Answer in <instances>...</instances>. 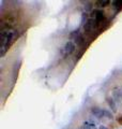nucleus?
Segmentation results:
<instances>
[{"instance_id":"nucleus-1","label":"nucleus","mask_w":122,"mask_h":129,"mask_svg":"<svg viewBox=\"0 0 122 129\" xmlns=\"http://www.w3.org/2000/svg\"><path fill=\"white\" fill-rule=\"evenodd\" d=\"M17 32L13 29H1L0 31V38H1V56H5L10 46L15 42L17 39Z\"/></svg>"},{"instance_id":"nucleus-2","label":"nucleus","mask_w":122,"mask_h":129,"mask_svg":"<svg viewBox=\"0 0 122 129\" xmlns=\"http://www.w3.org/2000/svg\"><path fill=\"white\" fill-rule=\"evenodd\" d=\"M75 47H76V45L72 41H68L66 44H64V46L62 48V55L64 56V57H66V56L72 55L75 51Z\"/></svg>"},{"instance_id":"nucleus-3","label":"nucleus","mask_w":122,"mask_h":129,"mask_svg":"<svg viewBox=\"0 0 122 129\" xmlns=\"http://www.w3.org/2000/svg\"><path fill=\"white\" fill-rule=\"evenodd\" d=\"M100 26V24L97 23L94 18H91V19H89V21H87L86 23H85V25H84V29L86 32H91L95 29L96 27H99Z\"/></svg>"},{"instance_id":"nucleus-4","label":"nucleus","mask_w":122,"mask_h":129,"mask_svg":"<svg viewBox=\"0 0 122 129\" xmlns=\"http://www.w3.org/2000/svg\"><path fill=\"white\" fill-rule=\"evenodd\" d=\"M112 98L118 103H122V88L116 87L112 91Z\"/></svg>"},{"instance_id":"nucleus-5","label":"nucleus","mask_w":122,"mask_h":129,"mask_svg":"<svg viewBox=\"0 0 122 129\" xmlns=\"http://www.w3.org/2000/svg\"><path fill=\"white\" fill-rule=\"evenodd\" d=\"M91 114L96 118H102L104 117V110H102V109L97 107H93L91 109Z\"/></svg>"},{"instance_id":"nucleus-6","label":"nucleus","mask_w":122,"mask_h":129,"mask_svg":"<svg viewBox=\"0 0 122 129\" xmlns=\"http://www.w3.org/2000/svg\"><path fill=\"white\" fill-rule=\"evenodd\" d=\"M92 16H93V18H94L97 23L101 24L102 22H103V19H104V12L101 11V10H96V11L93 12Z\"/></svg>"},{"instance_id":"nucleus-7","label":"nucleus","mask_w":122,"mask_h":129,"mask_svg":"<svg viewBox=\"0 0 122 129\" xmlns=\"http://www.w3.org/2000/svg\"><path fill=\"white\" fill-rule=\"evenodd\" d=\"M107 103H108V106L109 108H110V110L112 112H117V103L115 101V99L111 98V97H107Z\"/></svg>"},{"instance_id":"nucleus-8","label":"nucleus","mask_w":122,"mask_h":129,"mask_svg":"<svg viewBox=\"0 0 122 129\" xmlns=\"http://www.w3.org/2000/svg\"><path fill=\"white\" fill-rule=\"evenodd\" d=\"M81 129H95V125L94 123H91V122H84Z\"/></svg>"},{"instance_id":"nucleus-9","label":"nucleus","mask_w":122,"mask_h":129,"mask_svg":"<svg viewBox=\"0 0 122 129\" xmlns=\"http://www.w3.org/2000/svg\"><path fill=\"white\" fill-rule=\"evenodd\" d=\"M109 3H110V1H108V0H99V1H96V6L104 8V7H107Z\"/></svg>"},{"instance_id":"nucleus-10","label":"nucleus","mask_w":122,"mask_h":129,"mask_svg":"<svg viewBox=\"0 0 122 129\" xmlns=\"http://www.w3.org/2000/svg\"><path fill=\"white\" fill-rule=\"evenodd\" d=\"M112 7L117 10H120V8H122V1H119V0L112 1Z\"/></svg>"},{"instance_id":"nucleus-11","label":"nucleus","mask_w":122,"mask_h":129,"mask_svg":"<svg viewBox=\"0 0 122 129\" xmlns=\"http://www.w3.org/2000/svg\"><path fill=\"white\" fill-rule=\"evenodd\" d=\"M104 116L107 118H112V114L109 111H106V110H104Z\"/></svg>"},{"instance_id":"nucleus-12","label":"nucleus","mask_w":122,"mask_h":129,"mask_svg":"<svg viewBox=\"0 0 122 129\" xmlns=\"http://www.w3.org/2000/svg\"><path fill=\"white\" fill-rule=\"evenodd\" d=\"M99 129H108L106 126H103V125H101V126H100V128Z\"/></svg>"},{"instance_id":"nucleus-13","label":"nucleus","mask_w":122,"mask_h":129,"mask_svg":"<svg viewBox=\"0 0 122 129\" xmlns=\"http://www.w3.org/2000/svg\"><path fill=\"white\" fill-rule=\"evenodd\" d=\"M118 122H119V123H122V117H121V118H120V117L118 118Z\"/></svg>"}]
</instances>
